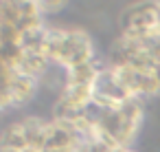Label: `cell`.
Segmentation results:
<instances>
[{
  "mask_svg": "<svg viewBox=\"0 0 160 152\" xmlns=\"http://www.w3.org/2000/svg\"><path fill=\"white\" fill-rule=\"evenodd\" d=\"M46 57L53 62V66L70 71L75 66L94 62L97 51L92 38L81 29L46 27Z\"/></svg>",
  "mask_w": 160,
  "mask_h": 152,
  "instance_id": "6da1fadb",
  "label": "cell"
},
{
  "mask_svg": "<svg viewBox=\"0 0 160 152\" xmlns=\"http://www.w3.org/2000/svg\"><path fill=\"white\" fill-rule=\"evenodd\" d=\"M142 101L145 99H140V97H132L121 108H110V110L99 108L94 104L97 106L94 126H97L99 134L105 137L114 148L127 150L132 145V141L136 139L140 123H142V115H145Z\"/></svg>",
  "mask_w": 160,
  "mask_h": 152,
  "instance_id": "7a4b0ae2",
  "label": "cell"
},
{
  "mask_svg": "<svg viewBox=\"0 0 160 152\" xmlns=\"http://www.w3.org/2000/svg\"><path fill=\"white\" fill-rule=\"evenodd\" d=\"M48 132V121L40 117H24L9 123L0 134V150L9 152H42Z\"/></svg>",
  "mask_w": 160,
  "mask_h": 152,
  "instance_id": "3957f363",
  "label": "cell"
},
{
  "mask_svg": "<svg viewBox=\"0 0 160 152\" xmlns=\"http://www.w3.org/2000/svg\"><path fill=\"white\" fill-rule=\"evenodd\" d=\"M160 31V3H140L121 16V35H149Z\"/></svg>",
  "mask_w": 160,
  "mask_h": 152,
  "instance_id": "277c9868",
  "label": "cell"
},
{
  "mask_svg": "<svg viewBox=\"0 0 160 152\" xmlns=\"http://www.w3.org/2000/svg\"><path fill=\"white\" fill-rule=\"evenodd\" d=\"M132 95L125 90V86L121 84V79L116 77L112 66H103L101 73L94 79V88H92V104H97L99 108H121L125 101H129Z\"/></svg>",
  "mask_w": 160,
  "mask_h": 152,
  "instance_id": "5b68a950",
  "label": "cell"
},
{
  "mask_svg": "<svg viewBox=\"0 0 160 152\" xmlns=\"http://www.w3.org/2000/svg\"><path fill=\"white\" fill-rule=\"evenodd\" d=\"M156 77H158V95H160V64L156 66Z\"/></svg>",
  "mask_w": 160,
  "mask_h": 152,
  "instance_id": "8992f818",
  "label": "cell"
},
{
  "mask_svg": "<svg viewBox=\"0 0 160 152\" xmlns=\"http://www.w3.org/2000/svg\"><path fill=\"white\" fill-rule=\"evenodd\" d=\"M116 152H134L132 148H127V150H116Z\"/></svg>",
  "mask_w": 160,
  "mask_h": 152,
  "instance_id": "52a82bcc",
  "label": "cell"
},
{
  "mask_svg": "<svg viewBox=\"0 0 160 152\" xmlns=\"http://www.w3.org/2000/svg\"><path fill=\"white\" fill-rule=\"evenodd\" d=\"M0 152H9V150H0Z\"/></svg>",
  "mask_w": 160,
  "mask_h": 152,
  "instance_id": "ba28073f",
  "label": "cell"
}]
</instances>
